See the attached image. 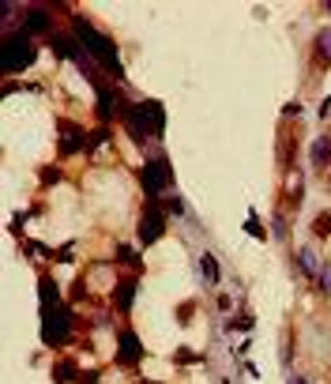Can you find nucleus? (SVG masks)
I'll use <instances>...</instances> for the list:
<instances>
[{
  "label": "nucleus",
  "instance_id": "17",
  "mask_svg": "<svg viewBox=\"0 0 331 384\" xmlns=\"http://www.w3.org/2000/svg\"><path fill=\"white\" fill-rule=\"evenodd\" d=\"M327 230H331V215H320L316 223H313V234H316V237H324Z\"/></svg>",
  "mask_w": 331,
  "mask_h": 384
},
{
  "label": "nucleus",
  "instance_id": "9",
  "mask_svg": "<svg viewBox=\"0 0 331 384\" xmlns=\"http://www.w3.org/2000/svg\"><path fill=\"white\" fill-rule=\"evenodd\" d=\"M132 294H136V279H125V283H120V287L113 290V305H117L120 313L132 309Z\"/></svg>",
  "mask_w": 331,
  "mask_h": 384
},
{
  "label": "nucleus",
  "instance_id": "20",
  "mask_svg": "<svg viewBox=\"0 0 331 384\" xmlns=\"http://www.w3.org/2000/svg\"><path fill=\"white\" fill-rule=\"evenodd\" d=\"M320 287H324V294H331V268L320 271Z\"/></svg>",
  "mask_w": 331,
  "mask_h": 384
},
{
  "label": "nucleus",
  "instance_id": "1",
  "mask_svg": "<svg viewBox=\"0 0 331 384\" xmlns=\"http://www.w3.org/2000/svg\"><path fill=\"white\" fill-rule=\"evenodd\" d=\"M75 35H80V46L91 53V57L102 61L106 72H113V75L125 72V64H120V57H117V46H113V42H109L106 35H98V30L87 23V19H75Z\"/></svg>",
  "mask_w": 331,
  "mask_h": 384
},
{
  "label": "nucleus",
  "instance_id": "14",
  "mask_svg": "<svg viewBox=\"0 0 331 384\" xmlns=\"http://www.w3.org/2000/svg\"><path fill=\"white\" fill-rule=\"evenodd\" d=\"M316 57H320V64H331V27L316 35Z\"/></svg>",
  "mask_w": 331,
  "mask_h": 384
},
{
  "label": "nucleus",
  "instance_id": "6",
  "mask_svg": "<svg viewBox=\"0 0 331 384\" xmlns=\"http://www.w3.org/2000/svg\"><path fill=\"white\" fill-rule=\"evenodd\" d=\"M143 358V347H139V339H136V332H120V339H117V361L120 366H136V361Z\"/></svg>",
  "mask_w": 331,
  "mask_h": 384
},
{
  "label": "nucleus",
  "instance_id": "7",
  "mask_svg": "<svg viewBox=\"0 0 331 384\" xmlns=\"http://www.w3.org/2000/svg\"><path fill=\"white\" fill-rule=\"evenodd\" d=\"M83 144H87L83 128L75 125V120H61V155H75Z\"/></svg>",
  "mask_w": 331,
  "mask_h": 384
},
{
  "label": "nucleus",
  "instance_id": "12",
  "mask_svg": "<svg viewBox=\"0 0 331 384\" xmlns=\"http://www.w3.org/2000/svg\"><path fill=\"white\" fill-rule=\"evenodd\" d=\"M200 275H204V283H218V260L211 256V252L200 256Z\"/></svg>",
  "mask_w": 331,
  "mask_h": 384
},
{
  "label": "nucleus",
  "instance_id": "18",
  "mask_svg": "<svg viewBox=\"0 0 331 384\" xmlns=\"http://www.w3.org/2000/svg\"><path fill=\"white\" fill-rule=\"evenodd\" d=\"M117 260H125V264H136V252L128 245H117Z\"/></svg>",
  "mask_w": 331,
  "mask_h": 384
},
{
  "label": "nucleus",
  "instance_id": "16",
  "mask_svg": "<svg viewBox=\"0 0 331 384\" xmlns=\"http://www.w3.org/2000/svg\"><path fill=\"white\" fill-rule=\"evenodd\" d=\"M297 264H301L305 271H316V256H313V249H301V252H297Z\"/></svg>",
  "mask_w": 331,
  "mask_h": 384
},
{
  "label": "nucleus",
  "instance_id": "8",
  "mask_svg": "<svg viewBox=\"0 0 331 384\" xmlns=\"http://www.w3.org/2000/svg\"><path fill=\"white\" fill-rule=\"evenodd\" d=\"M46 30H53L49 12H42V8H30V12L23 16V35H46Z\"/></svg>",
  "mask_w": 331,
  "mask_h": 384
},
{
  "label": "nucleus",
  "instance_id": "3",
  "mask_svg": "<svg viewBox=\"0 0 331 384\" xmlns=\"http://www.w3.org/2000/svg\"><path fill=\"white\" fill-rule=\"evenodd\" d=\"M27 64H35V42L19 30V35H12L4 46H0V68L4 72H23Z\"/></svg>",
  "mask_w": 331,
  "mask_h": 384
},
{
  "label": "nucleus",
  "instance_id": "15",
  "mask_svg": "<svg viewBox=\"0 0 331 384\" xmlns=\"http://www.w3.org/2000/svg\"><path fill=\"white\" fill-rule=\"evenodd\" d=\"M42 302H46V305H61V302H57V287H53L49 275L42 279Z\"/></svg>",
  "mask_w": 331,
  "mask_h": 384
},
{
  "label": "nucleus",
  "instance_id": "4",
  "mask_svg": "<svg viewBox=\"0 0 331 384\" xmlns=\"http://www.w3.org/2000/svg\"><path fill=\"white\" fill-rule=\"evenodd\" d=\"M139 181H143V189H147L151 196H162V192L173 185V170H170V162H166L162 155H154L151 162H143Z\"/></svg>",
  "mask_w": 331,
  "mask_h": 384
},
{
  "label": "nucleus",
  "instance_id": "10",
  "mask_svg": "<svg viewBox=\"0 0 331 384\" xmlns=\"http://www.w3.org/2000/svg\"><path fill=\"white\" fill-rule=\"evenodd\" d=\"M49 42H53V53H57V57H72V61H80V64H83V53H80V46H75V42L57 38V35H53Z\"/></svg>",
  "mask_w": 331,
  "mask_h": 384
},
{
  "label": "nucleus",
  "instance_id": "2",
  "mask_svg": "<svg viewBox=\"0 0 331 384\" xmlns=\"http://www.w3.org/2000/svg\"><path fill=\"white\" fill-rule=\"evenodd\" d=\"M42 335H46L49 347H61L72 339V309L68 305H46L42 309Z\"/></svg>",
  "mask_w": 331,
  "mask_h": 384
},
{
  "label": "nucleus",
  "instance_id": "13",
  "mask_svg": "<svg viewBox=\"0 0 331 384\" xmlns=\"http://www.w3.org/2000/svg\"><path fill=\"white\" fill-rule=\"evenodd\" d=\"M313 162H316V166H327V162H331V140L327 136H320L313 144Z\"/></svg>",
  "mask_w": 331,
  "mask_h": 384
},
{
  "label": "nucleus",
  "instance_id": "19",
  "mask_svg": "<svg viewBox=\"0 0 331 384\" xmlns=\"http://www.w3.org/2000/svg\"><path fill=\"white\" fill-rule=\"evenodd\" d=\"M166 207H170L173 215H185V200H177V196H170V200H166Z\"/></svg>",
  "mask_w": 331,
  "mask_h": 384
},
{
  "label": "nucleus",
  "instance_id": "5",
  "mask_svg": "<svg viewBox=\"0 0 331 384\" xmlns=\"http://www.w3.org/2000/svg\"><path fill=\"white\" fill-rule=\"evenodd\" d=\"M166 230V211L158 204H147L143 207V218H139V241L143 245H151V241H158Z\"/></svg>",
  "mask_w": 331,
  "mask_h": 384
},
{
  "label": "nucleus",
  "instance_id": "21",
  "mask_svg": "<svg viewBox=\"0 0 331 384\" xmlns=\"http://www.w3.org/2000/svg\"><path fill=\"white\" fill-rule=\"evenodd\" d=\"M290 384H305V380H297V377H290Z\"/></svg>",
  "mask_w": 331,
  "mask_h": 384
},
{
  "label": "nucleus",
  "instance_id": "11",
  "mask_svg": "<svg viewBox=\"0 0 331 384\" xmlns=\"http://www.w3.org/2000/svg\"><path fill=\"white\" fill-rule=\"evenodd\" d=\"M113 102H117V94L109 91V87H102V91H98V117L102 120L113 117Z\"/></svg>",
  "mask_w": 331,
  "mask_h": 384
}]
</instances>
